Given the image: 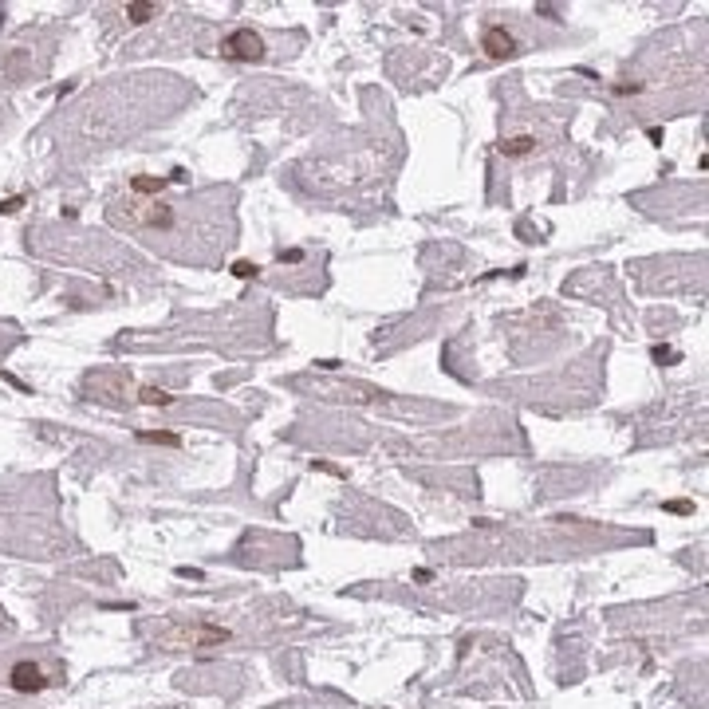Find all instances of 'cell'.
I'll return each instance as SVG.
<instances>
[{
  "instance_id": "obj_1",
  "label": "cell",
  "mask_w": 709,
  "mask_h": 709,
  "mask_svg": "<svg viewBox=\"0 0 709 709\" xmlns=\"http://www.w3.org/2000/svg\"><path fill=\"white\" fill-rule=\"evenodd\" d=\"M221 56L229 59V64H260V59H264V40L252 28H237L221 40Z\"/></svg>"
},
{
  "instance_id": "obj_2",
  "label": "cell",
  "mask_w": 709,
  "mask_h": 709,
  "mask_svg": "<svg viewBox=\"0 0 709 709\" xmlns=\"http://www.w3.org/2000/svg\"><path fill=\"white\" fill-rule=\"evenodd\" d=\"M8 686L16 693H40L47 686V674L40 670V662H16L8 670Z\"/></svg>"
},
{
  "instance_id": "obj_3",
  "label": "cell",
  "mask_w": 709,
  "mask_h": 709,
  "mask_svg": "<svg viewBox=\"0 0 709 709\" xmlns=\"http://www.w3.org/2000/svg\"><path fill=\"white\" fill-rule=\"evenodd\" d=\"M481 47H485V56L488 59H508L516 56V36L508 28H500V24H493V28H485V36H481Z\"/></svg>"
},
{
  "instance_id": "obj_4",
  "label": "cell",
  "mask_w": 709,
  "mask_h": 709,
  "mask_svg": "<svg viewBox=\"0 0 709 709\" xmlns=\"http://www.w3.org/2000/svg\"><path fill=\"white\" fill-rule=\"evenodd\" d=\"M497 150H500V154H508V158H525V154H532V150H536V139H532V134H512V139H505Z\"/></svg>"
},
{
  "instance_id": "obj_5",
  "label": "cell",
  "mask_w": 709,
  "mask_h": 709,
  "mask_svg": "<svg viewBox=\"0 0 709 709\" xmlns=\"http://www.w3.org/2000/svg\"><path fill=\"white\" fill-rule=\"evenodd\" d=\"M166 185H170V174L166 177H150V174H134V177H130V189H134V194H162V189H166Z\"/></svg>"
},
{
  "instance_id": "obj_6",
  "label": "cell",
  "mask_w": 709,
  "mask_h": 709,
  "mask_svg": "<svg viewBox=\"0 0 709 709\" xmlns=\"http://www.w3.org/2000/svg\"><path fill=\"white\" fill-rule=\"evenodd\" d=\"M139 442L142 445H170V450H177L182 445V438L170 430H139Z\"/></svg>"
},
{
  "instance_id": "obj_7",
  "label": "cell",
  "mask_w": 709,
  "mask_h": 709,
  "mask_svg": "<svg viewBox=\"0 0 709 709\" xmlns=\"http://www.w3.org/2000/svg\"><path fill=\"white\" fill-rule=\"evenodd\" d=\"M127 16H130V24H146L150 16H158V4H146V0H139V4H127Z\"/></svg>"
},
{
  "instance_id": "obj_8",
  "label": "cell",
  "mask_w": 709,
  "mask_h": 709,
  "mask_svg": "<svg viewBox=\"0 0 709 709\" xmlns=\"http://www.w3.org/2000/svg\"><path fill=\"white\" fill-rule=\"evenodd\" d=\"M139 402L142 406H170V402H174V394H166V390H158V387H142L139 390Z\"/></svg>"
},
{
  "instance_id": "obj_9",
  "label": "cell",
  "mask_w": 709,
  "mask_h": 709,
  "mask_svg": "<svg viewBox=\"0 0 709 709\" xmlns=\"http://www.w3.org/2000/svg\"><path fill=\"white\" fill-rule=\"evenodd\" d=\"M257 272H260V268H257V264H252V260H237V264H233V276H240V280H249V276H257Z\"/></svg>"
},
{
  "instance_id": "obj_10",
  "label": "cell",
  "mask_w": 709,
  "mask_h": 709,
  "mask_svg": "<svg viewBox=\"0 0 709 709\" xmlns=\"http://www.w3.org/2000/svg\"><path fill=\"white\" fill-rule=\"evenodd\" d=\"M666 512H678V516H690L693 512V500H666Z\"/></svg>"
},
{
  "instance_id": "obj_11",
  "label": "cell",
  "mask_w": 709,
  "mask_h": 709,
  "mask_svg": "<svg viewBox=\"0 0 709 709\" xmlns=\"http://www.w3.org/2000/svg\"><path fill=\"white\" fill-rule=\"evenodd\" d=\"M654 359H658V363H674V359H678V351H674V347H654Z\"/></svg>"
},
{
  "instance_id": "obj_12",
  "label": "cell",
  "mask_w": 709,
  "mask_h": 709,
  "mask_svg": "<svg viewBox=\"0 0 709 709\" xmlns=\"http://www.w3.org/2000/svg\"><path fill=\"white\" fill-rule=\"evenodd\" d=\"M20 205H24V197H4V201H0V213H16Z\"/></svg>"
},
{
  "instance_id": "obj_13",
  "label": "cell",
  "mask_w": 709,
  "mask_h": 709,
  "mask_svg": "<svg viewBox=\"0 0 709 709\" xmlns=\"http://www.w3.org/2000/svg\"><path fill=\"white\" fill-rule=\"evenodd\" d=\"M643 83H615V95H638Z\"/></svg>"
},
{
  "instance_id": "obj_14",
  "label": "cell",
  "mask_w": 709,
  "mask_h": 709,
  "mask_svg": "<svg viewBox=\"0 0 709 709\" xmlns=\"http://www.w3.org/2000/svg\"><path fill=\"white\" fill-rule=\"evenodd\" d=\"M280 260H288V264H295V260H304V252H300V249H288V252H280Z\"/></svg>"
},
{
  "instance_id": "obj_15",
  "label": "cell",
  "mask_w": 709,
  "mask_h": 709,
  "mask_svg": "<svg viewBox=\"0 0 709 709\" xmlns=\"http://www.w3.org/2000/svg\"><path fill=\"white\" fill-rule=\"evenodd\" d=\"M177 575H182V580H201V571L197 568H177Z\"/></svg>"
},
{
  "instance_id": "obj_16",
  "label": "cell",
  "mask_w": 709,
  "mask_h": 709,
  "mask_svg": "<svg viewBox=\"0 0 709 709\" xmlns=\"http://www.w3.org/2000/svg\"><path fill=\"white\" fill-rule=\"evenodd\" d=\"M414 580H418V583H430V580H433V571H430V568H418V571H414Z\"/></svg>"
}]
</instances>
